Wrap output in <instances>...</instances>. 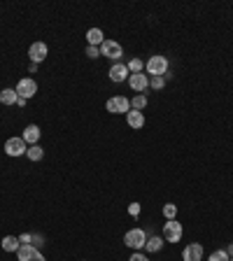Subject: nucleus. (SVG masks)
<instances>
[{
	"instance_id": "f257e3e1",
	"label": "nucleus",
	"mask_w": 233,
	"mask_h": 261,
	"mask_svg": "<svg viewBox=\"0 0 233 261\" xmlns=\"http://www.w3.org/2000/svg\"><path fill=\"white\" fill-rule=\"evenodd\" d=\"M145 242H147V233L142 228H131V231H126V235H124V245L131 247L133 252L145 249Z\"/></svg>"
},
{
	"instance_id": "f03ea898",
	"label": "nucleus",
	"mask_w": 233,
	"mask_h": 261,
	"mask_svg": "<svg viewBox=\"0 0 233 261\" xmlns=\"http://www.w3.org/2000/svg\"><path fill=\"white\" fill-rule=\"evenodd\" d=\"M168 68H170V63H168L166 56H152V59L145 63L147 75H152V77H163V75L168 73Z\"/></svg>"
},
{
	"instance_id": "7ed1b4c3",
	"label": "nucleus",
	"mask_w": 233,
	"mask_h": 261,
	"mask_svg": "<svg viewBox=\"0 0 233 261\" xmlns=\"http://www.w3.org/2000/svg\"><path fill=\"white\" fill-rule=\"evenodd\" d=\"M105 110L112 114H128L131 112V101L126 96H112V98H107Z\"/></svg>"
},
{
	"instance_id": "20e7f679",
	"label": "nucleus",
	"mask_w": 233,
	"mask_h": 261,
	"mask_svg": "<svg viewBox=\"0 0 233 261\" xmlns=\"http://www.w3.org/2000/svg\"><path fill=\"white\" fill-rule=\"evenodd\" d=\"M100 56H105V59L119 63L121 56H124V49H121V45L117 40H105L100 45Z\"/></svg>"
},
{
	"instance_id": "39448f33",
	"label": "nucleus",
	"mask_w": 233,
	"mask_h": 261,
	"mask_svg": "<svg viewBox=\"0 0 233 261\" xmlns=\"http://www.w3.org/2000/svg\"><path fill=\"white\" fill-rule=\"evenodd\" d=\"M182 233H184V228H182V224L177 219H170L163 224V240L166 242H180Z\"/></svg>"
},
{
	"instance_id": "423d86ee",
	"label": "nucleus",
	"mask_w": 233,
	"mask_h": 261,
	"mask_svg": "<svg viewBox=\"0 0 233 261\" xmlns=\"http://www.w3.org/2000/svg\"><path fill=\"white\" fill-rule=\"evenodd\" d=\"M26 152H28V145H26V140H24L21 135L10 138V140L5 142V154L7 156H24Z\"/></svg>"
},
{
	"instance_id": "0eeeda50",
	"label": "nucleus",
	"mask_w": 233,
	"mask_h": 261,
	"mask_svg": "<svg viewBox=\"0 0 233 261\" xmlns=\"http://www.w3.org/2000/svg\"><path fill=\"white\" fill-rule=\"evenodd\" d=\"M14 91L19 94V98H26L28 101V98H33V96L38 94V82L31 80V77H24V80L14 87Z\"/></svg>"
},
{
	"instance_id": "6e6552de",
	"label": "nucleus",
	"mask_w": 233,
	"mask_h": 261,
	"mask_svg": "<svg viewBox=\"0 0 233 261\" xmlns=\"http://www.w3.org/2000/svg\"><path fill=\"white\" fill-rule=\"evenodd\" d=\"M128 87L133 89L135 94H142L149 89V77L145 73H138V75H128Z\"/></svg>"
},
{
	"instance_id": "1a4fd4ad",
	"label": "nucleus",
	"mask_w": 233,
	"mask_h": 261,
	"mask_svg": "<svg viewBox=\"0 0 233 261\" xmlns=\"http://www.w3.org/2000/svg\"><path fill=\"white\" fill-rule=\"evenodd\" d=\"M182 261H203V245L200 242H189L182 252Z\"/></svg>"
},
{
	"instance_id": "9d476101",
	"label": "nucleus",
	"mask_w": 233,
	"mask_h": 261,
	"mask_svg": "<svg viewBox=\"0 0 233 261\" xmlns=\"http://www.w3.org/2000/svg\"><path fill=\"white\" fill-rule=\"evenodd\" d=\"M47 54H49V49H47L45 42H33L31 49H28V56H31L33 63H42V61L47 59Z\"/></svg>"
},
{
	"instance_id": "9b49d317",
	"label": "nucleus",
	"mask_w": 233,
	"mask_h": 261,
	"mask_svg": "<svg viewBox=\"0 0 233 261\" xmlns=\"http://www.w3.org/2000/svg\"><path fill=\"white\" fill-rule=\"evenodd\" d=\"M110 80L112 82H117V84H119V82H128V68H126V63H114L112 68H110Z\"/></svg>"
},
{
	"instance_id": "f8f14e48",
	"label": "nucleus",
	"mask_w": 233,
	"mask_h": 261,
	"mask_svg": "<svg viewBox=\"0 0 233 261\" xmlns=\"http://www.w3.org/2000/svg\"><path fill=\"white\" fill-rule=\"evenodd\" d=\"M40 135H42V131H40V126H35V124H31V126H26L24 128V140H26V145L31 147V145H38L40 142Z\"/></svg>"
},
{
	"instance_id": "ddd939ff",
	"label": "nucleus",
	"mask_w": 233,
	"mask_h": 261,
	"mask_svg": "<svg viewBox=\"0 0 233 261\" xmlns=\"http://www.w3.org/2000/svg\"><path fill=\"white\" fill-rule=\"evenodd\" d=\"M163 235H147V242H145V249L149 252V254H154V252H161L163 249Z\"/></svg>"
},
{
	"instance_id": "4468645a",
	"label": "nucleus",
	"mask_w": 233,
	"mask_h": 261,
	"mask_svg": "<svg viewBox=\"0 0 233 261\" xmlns=\"http://www.w3.org/2000/svg\"><path fill=\"white\" fill-rule=\"evenodd\" d=\"M126 121H128V126L138 131V128H142V126H145V114H142V112H138V110H131V112L126 114Z\"/></svg>"
},
{
	"instance_id": "2eb2a0df",
	"label": "nucleus",
	"mask_w": 233,
	"mask_h": 261,
	"mask_svg": "<svg viewBox=\"0 0 233 261\" xmlns=\"http://www.w3.org/2000/svg\"><path fill=\"white\" fill-rule=\"evenodd\" d=\"M87 42H89V47H100V45L105 42V35H103L100 28H91L87 33Z\"/></svg>"
},
{
	"instance_id": "dca6fc26",
	"label": "nucleus",
	"mask_w": 233,
	"mask_h": 261,
	"mask_svg": "<svg viewBox=\"0 0 233 261\" xmlns=\"http://www.w3.org/2000/svg\"><path fill=\"white\" fill-rule=\"evenodd\" d=\"M17 101H19V94L14 89H3L0 91V103L3 105H17Z\"/></svg>"
},
{
	"instance_id": "f3484780",
	"label": "nucleus",
	"mask_w": 233,
	"mask_h": 261,
	"mask_svg": "<svg viewBox=\"0 0 233 261\" xmlns=\"http://www.w3.org/2000/svg\"><path fill=\"white\" fill-rule=\"evenodd\" d=\"M0 245H3V249H5V252H17V249L21 247V242H19V235H5V238H3V242H0Z\"/></svg>"
},
{
	"instance_id": "a211bd4d",
	"label": "nucleus",
	"mask_w": 233,
	"mask_h": 261,
	"mask_svg": "<svg viewBox=\"0 0 233 261\" xmlns=\"http://www.w3.org/2000/svg\"><path fill=\"white\" fill-rule=\"evenodd\" d=\"M147 107V96L145 94H135L133 98H131V110H138V112H142Z\"/></svg>"
},
{
	"instance_id": "6ab92c4d",
	"label": "nucleus",
	"mask_w": 233,
	"mask_h": 261,
	"mask_svg": "<svg viewBox=\"0 0 233 261\" xmlns=\"http://www.w3.org/2000/svg\"><path fill=\"white\" fill-rule=\"evenodd\" d=\"M126 68H128V73H131V75H138V73L145 70V61H142V59H131L126 63Z\"/></svg>"
},
{
	"instance_id": "aec40b11",
	"label": "nucleus",
	"mask_w": 233,
	"mask_h": 261,
	"mask_svg": "<svg viewBox=\"0 0 233 261\" xmlns=\"http://www.w3.org/2000/svg\"><path fill=\"white\" fill-rule=\"evenodd\" d=\"M26 156L31 161H40L42 156H45V149H42L40 145H31V147H28V152H26Z\"/></svg>"
},
{
	"instance_id": "412c9836",
	"label": "nucleus",
	"mask_w": 233,
	"mask_h": 261,
	"mask_svg": "<svg viewBox=\"0 0 233 261\" xmlns=\"http://www.w3.org/2000/svg\"><path fill=\"white\" fill-rule=\"evenodd\" d=\"M163 217H166V221L175 219V217H177V205H175V203H166V205H163Z\"/></svg>"
},
{
	"instance_id": "4be33fe9",
	"label": "nucleus",
	"mask_w": 233,
	"mask_h": 261,
	"mask_svg": "<svg viewBox=\"0 0 233 261\" xmlns=\"http://www.w3.org/2000/svg\"><path fill=\"white\" fill-rule=\"evenodd\" d=\"M228 259H231V256L226 254V249H214L207 261H228Z\"/></svg>"
},
{
	"instance_id": "5701e85b",
	"label": "nucleus",
	"mask_w": 233,
	"mask_h": 261,
	"mask_svg": "<svg viewBox=\"0 0 233 261\" xmlns=\"http://www.w3.org/2000/svg\"><path fill=\"white\" fill-rule=\"evenodd\" d=\"M149 87L156 89V91L163 89V87H166V77H149Z\"/></svg>"
},
{
	"instance_id": "b1692460",
	"label": "nucleus",
	"mask_w": 233,
	"mask_h": 261,
	"mask_svg": "<svg viewBox=\"0 0 233 261\" xmlns=\"http://www.w3.org/2000/svg\"><path fill=\"white\" fill-rule=\"evenodd\" d=\"M31 245H33V247H40V245H45V238H42V235H38V233H33V238H31Z\"/></svg>"
},
{
	"instance_id": "393cba45",
	"label": "nucleus",
	"mask_w": 233,
	"mask_h": 261,
	"mask_svg": "<svg viewBox=\"0 0 233 261\" xmlns=\"http://www.w3.org/2000/svg\"><path fill=\"white\" fill-rule=\"evenodd\" d=\"M87 56H89V59H98V56H100V47H87Z\"/></svg>"
},
{
	"instance_id": "a878e982",
	"label": "nucleus",
	"mask_w": 233,
	"mask_h": 261,
	"mask_svg": "<svg viewBox=\"0 0 233 261\" xmlns=\"http://www.w3.org/2000/svg\"><path fill=\"white\" fill-rule=\"evenodd\" d=\"M128 214H131V217H138L140 214V203H131V205H128Z\"/></svg>"
},
{
	"instance_id": "bb28decb",
	"label": "nucleus",
	"mask_w": 233,
	"mask_h": 261,
	"mask_svg": "<svg viewBox=\"0 0 233 261\" xmlns=\"http://www.w3.org/2000/svg\"><path fill=\"white\" fill-rule=\"evenodd\" d=\"M26 261H47V259H45V256H42V252H40V249H35V252H33V254H31V256H28Z\"/></svg>"
},
{
	"instance_id": "cd10ccee",
	"label": "nucleus",
	"mask_w": 233,
	"mask_h": 261,
	"mask_svg": "<svg viewBox=\"0 0 233 261\" xmlns=\"http://www.w3.org/2000/svg\"><path fill=\"white\" fill-rule=\"evenodd\" d=\"M128 261H149V259H147V254H142V252H133Z\"/></svg>"
},
{
	"instance_id": "c85d7f7f",
	"label": "nucleus",
	"mask_w": 233,
	"mask_h": 261,
	"mask_svg": "<svg viewBox=\"0 0 233 261\" xmlns=\"http://www.w3.org/2000/svg\"><path fill=\"white\" fill-rule=\"evenodd\" d=\"M31 238H33V233H21L19 242H21V245H31Z\"/></svg>"
},
{
	"instance_id": "c756f323",
	"label": "nucleus",
	"mask_w": 233,
	"mask_h": 261,
	"mask_svg": "<svg viewBox=\"0 0 233 261\" xmlns=\"http://www.w3.org/2000/svg\"><path fill=\"white\" fill-rule=\"evenodd\" d=\"M26 103H28L26 98H19V101H17V105H19V107H26Z\"/></svg>"
},
{
	"instance_id": "7c9ffc66",
	"label": "nucleus",
	"mask_w": 233,
	"mask_h": 261,
	"mask_svg": "<svg viewBox=\"0 0 233 261\" xmlns=\"http://www.w3.org/2000/svg\"><path fill=\"white\" fill-rule=\"evenodd\" d=\"M226 254H228V256H233V245H228V249H226Z\"/></svg>"
},
{
	"instance_id": "2f4dec72",
	"label": "nucleus",
	"mask_w": 233,
	"mask_h": 261,
	"mask_svg": "<svg viewBox=\"0 0 233 261\" xmlns=\"http://www.w3.org/2000/svg\"><path fill=\"white\" fill-rule=\"evenodd\" d=\"M228 261H233V256H231V259H228Z\"/></svg>"
}]
</instances>
